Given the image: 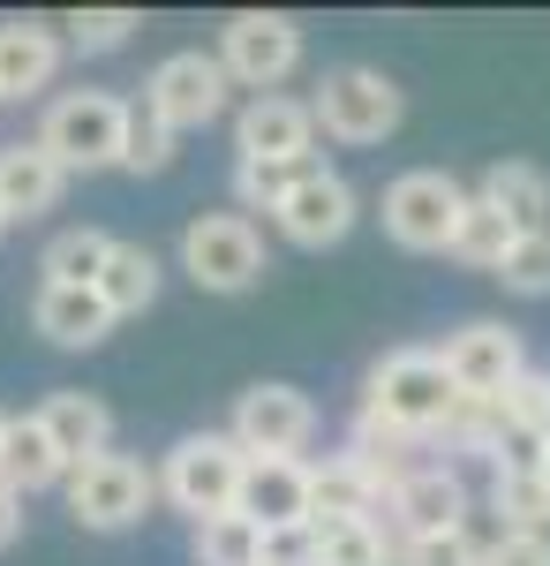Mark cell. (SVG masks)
<instances>
[{
  "label": "cell",
  "mask_w": 550,
  "mask_h": 566,
  "mask_svg": "<svg viewBox=\"0 0 550 566\" xmlns=\"http://www.w3.org/2000/svg\"><path fill=\"white\" fill-rule=\"evenodd\" d=\"M461 408V386L445 370L437 348H384L362 378L355 400V446H378V453H423L445 438Z\"/></svg>",
  "instance_id": "obj_1"
},
{
  "label": "cell",
  "mask_w": 550,
  "mask_h": 566,
  "mask_svg": "<svg viewBox=\"0 0 550 566\" xmlns=\"http://www.w3.org/2000/svg\"><path fill=\"white\" fill-rule=\"evenodd\" d=\"M61 499H68L76 528H91V536H121V528L151 522V506H159V469L136 461V453H121V446H106V453H91V461L68 469Z\"/></svg>",
  "instance_id": "obj_2"
},
{
  "label": "cell",
  "mask_w": 550,
  "mask_h": 566,
  "mask_svg": "<svg viewBox=\"0 0 550 566\" xmlns=\"http://www.w3.org/2000/svg\"><path fill=\"white\" fill-rule=\"evenodd\" d=\"M309 122L325 144H347V151H370L408 122V91L392 84L370 61H347V69H325V84L309 98Z\"/></svg>",
  "instance_id": "obj_3"
},
{
  "label": "cell",
  "mask_w": 550,
  "mask_h": 566,
  "mask_svg": "<svg viewBox=\"0 0 550 566\" xmlns=\"http://www.w3.org/2000/svg\"><path fill=\"white\" fill-rule=\"evenodd\" d=\"M242 469H250V453L226 431H189L159 461V499L189 522H219V514L242 506Z\"/></svg>",
  "instance_id": "obj_4"
},
{
  "label": "cell",
  "mask_w": 550,
  "mask_h": 566,
  "mask_svg": "<svg viewBox=\"0 0 550 566\" xmlns=\"http://www.w3.org/2000/svg\"><path fill=\"white\" fill-rule=\"evenodd\" d=\"M467 205H475V189H461L445 167H408V175L384 181L378 219H384V234H392L400 250H415V258H437V250H445V258H453Z\"/></svg>",
  "instance_id": "obj_5"
},
{
  "label": "cell",
  "mask_w": 550,
  "mask_h": 566,
  "mask_svg": "<svg viewBox=\"0 0 550 566\" xmlns=\"http://www.w3.org/2000/svg\"><path fill=\"white\" fill-rule=\"evenodd\" d=\"M128 106L121 91H61L39 122V144L53 151L61 175H98V167H121V136H128Z\"/></svg>",
  "instance_id": "obj_6"
},
{
  "label": "cell",
  "mask_w": 550,
  "mask_h": 566,
  "mask_svg": "<svg viewBox=\"0 0 550 566\" xmlns=\"http://www.w3.org/2000/svg\"><path fill=\"white\" fill-rule=\"evenodd\" d=\"M181 272L204 295H250V287H264V272H272L264 227L242 212H197L181 227Z\"/></svg>",
  "instance_id": "obj_7"
},
{
  "label": "cell",
  "mask_w": 550,
  "mask_h": 566,
  "mask_svg": "<svg viewBox=\"0 0 550 566\" xmlns=\"http://www.w3.org/2000/svg\"><path fill=\"white\" fill-rule=\"evenodd\" d=\"M226 438L250 461H309V446H317V400L302 386H287V378H256V386L234 392Z\"/></svg>",
  "instance_id": "obj_8"
},
{
  "label": "cell",
  "mask_w": 550,
  "mask_h": 566,
  "mask_svg": "<svg viewBox=\"0 0 550 566\" xmlns=\"http://www.w3.org/2000/svg\"><path fill=\"white\" fill-rule=\"evenodd\" d=\"M219 69H226V84H242L250 98L279 91L302 69V23L279 15V8H242V15H226V23H219Z\"/></svg>",
  "instance_id": "obj_9"
},
{
  "label": "cell",
  "mask_w": 550,
  "mask_h": 566,
  "mask_svg": "<svg viewBox=\"0 0 550 566\" xmlns=\"http://www.w3.org/2000/svg\"><path fill=\"white\" fill-rule=\"evenodd\" d=\"M392 476H400V453L347 438L339 453L309 461V522H378L392 499Z\"/></svg>",
  "instance_id": "obj_10"
},
{
  "label": "cell",
  "mask_w": 550,
  "mask_h": 566,
  "mask_svg": "<svg viewBox=\"0 0 550 566\" xmlns=\"http://www.w3.org/2000/svg\"><path fill=\"white\" fill-rule=\"evenodd\" d=\"M226 69H219V53H204V45H181V53H167L151 76H144V114L159 122V129L189 136V129H212L219 114H226Z\"/></svg>",
  "instance_id": "obj_11"
},
{
  "label": "cell",
  "mask_w": 550,
  "mask_h": 566,
  "mask_svg": "<svg viewBox=\"0 0 550 566\" xmlns=\"http://www.w3.org/2000/svg\"><path fill=\"white\" fill-rule=\"evenodd\" d=\"M355 219H362L355 181L339 175V167H325V159H309L295 175V189L272 205V227H279L295 250H339V242L355 234Z\"/></svg>",
  "instance_id": "obj_12"
},
{
  "label": "cell",
  "mask_w": 550,
  "mask_h": 566,
  "mask_svg": "<svg viewBox=\"0 0 550 566\" xmlns=\"http://www.w3.org/2000/svg\"><path fill=\"white\" fill-rule=\"evenodd\" d=\"M437 355H445L461 400H506V386L528 370V348H520V333H512L506 317H467V325H453Z\"/></svg>",
  "instance_id": "obj_13"
},
{
  "label": "cell",
  "mask_w": 550,
  "mask_h": 566,
  "mask_svg": "<svg viewBox=\"0 0 550 566\" xmlns=\"http://www.w3.org/2000/svg\"><path fill=\"white\" fill-rule=\"evenodd\" d=\"M384 514H392V536H400V544H408V536H445V528H461L467 522L461 469H453V461H400Z\"/></svg>",
  "instance_id": "obj_14"
},
{
  "label": "cell",
  "mask_w": 550,
  "mask_h": 566,
  "mask_svg": "<svg viewBox=\"0 0 550 566\" xmlns=\"http://www.w3.org/2000/svg\"><path fill=\"white\" fill-rule=\"evenodd\" d=\"M234 159H264V167H302L317 159V122H309V98L287 91H264L234 114Z\"/></svg>",
  "instance_id": "obj_15"
},
{
  "label": "cell",
  "mask_w": 550,
  "mask_h": 566,
  "mask_svg": "<svg viewBox=\"0 0 550 566\" xmlns=\"http://www.w3.org/2000/svg\"><path fill=\"white\" fill-rule=\"evenodd\" d=\"M61 189L68 175L53 167V151H45L39 136H15V144H0V219L15 227V219H39L61 205Z\"/></svg>",
  "instance_id": "obj_16"
},
{
  "label": "cell",
  "mask_w": 550,
  "mask_h": 566,
  "mask_svg": "<svg viewBox=\"0 0 550 566\" xmlns=\"http://www.w3.org/2000/svg\"><path fill=\"white\" fill-rule=\"evenodd\" d=\"M61 31L39 23V15H23V23H0V106L8 98H39L53 76H61Z\"/></svg>",
  "instance_id": "obj_17"
},
{
  "label": "cell",
  "mask_w": 550,
  "mask_h": 566,
  "mask_svg": "<svg viewBox=\"0 0 550 566\" xmlns=\"http://www.w3.org/2000/svg\"><path fill=\"white\" fill-rule=\"evenodd\" d=\"M31 325H39V340L84 355V348H98V340L114 333V310L98 303V287H45V280H39V295H31Z\"/></svg>",
  "instance_id": "obj_18"
},
{
  "label": "cell",
  "mask_w": 550,
  "mask_h": 566,
  "mask_svg": "<svg viewBox=\"0 0 550 566\" xmlns=\"http://www.w3.org/2000/svg\"><path fill=\"white\" fill-rule=\"evenodd\" d=\"M39 431L53 438V453L76 469V461H91V453H106L114 446V408L98 400V392H45L39 400Z\"/></svg>",
  "instance_id": "obj_19"
},
{
  "label": "cell",
  "mask_w": 550,
  "mask_h": 566,
  "mask_svg": "<svg viewBox=\"0 0 550 566\" xmlns=\"http://www.w3.org/2000/svg\"><path fill=\"white\" fill-rule=\"evenodd\" d=\"M234 514H250L256 528H302L309 522V461H250Z\"/></svg>",
  "instance_id": "obj_20"
},
{
  "label": "cell",
  "mask_w": 550,
  "mask_h": 566,
  "mask_svg": "<svg viewBox=\"0 0 550 566\" xmlns=\"http://www.w3.org/2000/svg\"><path fill=\"white\" fill-rule=\"evenodd\" d=\"M475 205L506 212L512 234H536V227H550V175L528 167V159H490L483 181H475Z\"/></svg>",
  "instance_id": "obj_21"
},
{
  "label": "cell",
  "mask_w": 550,
  "mask_h": 566,
  "mask_svg": "<svg viewBox=\"0 0 550 566\" xmlns=\"http://www.w3.org/2000/svg\"><path fill=\"white\" fill-rule=\"evenodd\" d=\"M0 483H8L15 499L68 483V461L53 453V438L39 431V416H8V431H0Z\"/></svg>",
  "instance_id": "obj_22"
},
{
  "label": "cell",
  "mask_w": 550,
  "mask_h": 566,
  "mask_svg": "<svg viewBox=\"0 0 550 566\" xmlns=\"http://www.w3.org/2000/svg\"><path fill=\"white\" fill-rule=\"evenodd\" d=\"M159 287H167L159 250H144V242H114V258H106V272H98V303L114 310V325H121V317H144V310L159 303Z\"/></svg>",
  "instance_id": "obj_23"
},
{
  "label": "cell",
  "mask_w": 550,
  "mask_h": 566,
  "mask_svg": "<svg viewBox=\"0 0 550 566\" xmlns=\"http://www.w3.org/2000/svg\"><path fill=\"white\" fill-rule=\"evenodd\" d=\"M106 258H114V234L106 227H61L53 242H45V287H98V272H106Z\"/></svg>",
  "instance_id": "obj_24"
},
{
  "label": "cell",
  "mask_w": 550,
  "mask_h": 566,
  "mask_svg": "<svg viewBox=\"0 0 550 566\" xmlns=\"http://www.w3.org/2000/svg\"><path fill=\"white\" fill-rule=\"evenodd\" d=\"M317 559L309 566H400V536L384 522H309Z\"/></svg>",
  "instance_id": "obj_25"
},
{
  "label": "cell",
  "mask_w": 550,
  "mask_h": 566,
  "mask_svg": "<svg viewBox=\"0 0 550 566\" xmlns=\"http://www.w3.org/2000/svg\"><path fill=\"white\" fill-rule=\"evenodd\" d=\"M437 446H453V453H475V461L506 469V461H512V423H506V400H461Z\"/></svg>",
  "instance_id": "obj_26"
},
{
  "label": "cell",
  "mask_w": 550,
  "mask_h": 566,
  "mask_svg": "<svg viewBox=\"0 0 550 566\" xmlns=\"http://www.w3.org/2000/svg\"><path fill=\"white\" fill-rule=\"evenodd\" d=\"M490 514H498V528L550 536V483L536 476V469H498V476H490Z\"/></svg>",
  "instance_id": "obj_27"
},
{
  "label": "cell",
  "mask_w": 550,
  "mask_h": 566,
  "mask_svg": "<svg viewBox=\"0 0 550 566\" xmlns=\"http://www.w3.org/2000/svg\"><path fill=\"white\" fill-rule=\"evenodd\" d=\"M197 566H264V528L250 514H219V522H197Z\"/></svg>",
  "instance_id": "obj_28"
},
{
  "label": "cell",
  "mask_w": 550,
  "mask_h": 566,
  "mask_svg": "<svg viewBox=\"0 0 550 566\" xmlns=\"http://www.w3.org/2000/svg\"><path fill=\"white\" fill-rule=\"evenodd\" d=\"M61 45H76V53H121L136 31H144V15L136 8H76L68 23H53Z\"/></svg>",
  "instance_id": "obj_29"
},
{
  "label": "cell",
  "mask_w": 550,
  "mask_h": 566,
  "mask_svg": "<svg viewBox=\"0 0 550 566\" xmlns=\"http://www.w3.org/2000/svg\"><path fill=\"white\" fill-rule=\"evenodd\" d=\"M512 242H520V234H512V219H506V212H490V205H467V219H461V242H453V258H461L467 272H498Z\"/></svg>",
  "instance_id": "obj_30"
},
{
  "label": "cell",
  "mask_w": 550,
  "mask_h": 566,
  "mask_svg": "<svg viewBox=\"0 0 550 566\" xmlns=\"http://www.w3.org/2000/svg\"><path fill=\"white\" fill-rule=\"evenodd\" d=\"M506 295H528V303H543L550 295V227H536V234H520L506 250V264L490 272Z\"/></svg>",
  "instance_id": "obj_31"
},
{
  "label": "cell",
  "mask_w": 550,
  "mask_h": 566,
  "mask_svg": "<svg viewBox=\"0 0 550 566\" xmlns=\"http://www.w3.org/2000/svg\"><path fill=\"white\" fill-rule=\"evenodd\" d=\"M506 423L528 438L536 453L550 446V370H536V363H528V370L506 386Z\"/></svg>",
  "instance_id": "obj_32"
},
{
  "label": "cell",
  "mask_w": 550,
  "mask_h": 566,
  "mask_svg": "<svg viewBox=\"0 0 550 566\" xmlns=\"http://www.w3.org/2000/svg\"><path fill=\"white\" fill-rule=\"evenodd\" d=\"M173 144H181V136L159 129V122L136 106V114H128V136H121V175H167V167H173Z\"/></svg>",
  "instance_id": "obj_33"
},
{
  "label": "cell",
  "mask_w": 550,
  "mask_h": 566,
  "mask_svg": "<svg viewBox=\"0 0 550 566\" xmlns=\"http://www.w3.org/2000/svg\"><path fill=\"white\" fill-rule=\"evenodd\" d=\"M309 167V159H302ZM302 167H264V159H234V212L250 219V212H272L287 189H295Z\"/></svg>",
  "instance_id": "obj_34"
},
{
  "label": "cell",
  "mask_w": 550,
  "mask_h": 566,
  "mask_svg": "<svg viewBox=\"0 0 550 566\" xmlns=\"http://www.w3.org/2000/svg\"><path fill=\"white\" fill-rule=\"evenodd\" d=\"M400 566H483V536H475V522L445 528V536H408Z\"/></svg>",
  "instance_id": "obj_35"
},
{
  "label": "cell",
  "mask_w": 550,
  "mask_h": 566,
  "mask_svg": "<svg viewBox=\"0 0 550 566\" xmlns=\"http://www.w3.org/2000/svg\"><path fill=\"white\" fill-rule=\"evenodd\" d=\"M483 566H550V536H528V528H498L483 544Z\"/></svg>",
  "instance_id": "obj_36"
},
{
  "label": "cell",
  "mask_w": 550,
  "mask_h": 566,
  "mask_svg": "<svg viewBox=\"0 0 550 566\" xmlns=\"http://www.w3.org/2000/svg\"><path fill=\"white\" fill-rule=\"evenodd\" d=\"M15 536H23V499H15V491L0 483V552H8Z\"/></svg>",
  "instance_id": "obj_37"
},
{
  "label": "cell",
  "mask_w": 550,
  "mask_h": 566,
  "mask_svg": "<svg viewBox=\"0 0 550 566\" xmlns=\"http://www.w3.org/2000/svg\"><path fill=\"white\" fill-rule=\"evenodd\" d=\"M536 476H543V483H550V446H543V453H536Z\"/></svg>",
  "instance_id": "obj_38"
},
{
  "label": "cell",
  "mask_w": 550,
  "mask_h": 566,
  "mask_svg": "<svg viewBox=\"0 0 550 566\" xmlns=\"http://www.w3.org/2000/svg\"><path fill=\"white\" fill-rule=\"evenodd\" d=\"M0 431H8V416H0Z\"/></svg>",
  "instance_id": "obj_39"
},
{
  "label": "cell",
  "mask_w": 550,
  "mask_h": 566,
  "mask_svg": "<svg viewBox=\"0 0 550 566\" xmlns=\"http://www.w3.org/2000/svg\"><path fill=\"white\" fill-rule=\"evenodd\" d=\"M0 234H8V219H0Z\"/></svg>",
  "instance_id": "obj_40"
}]
</instances>
